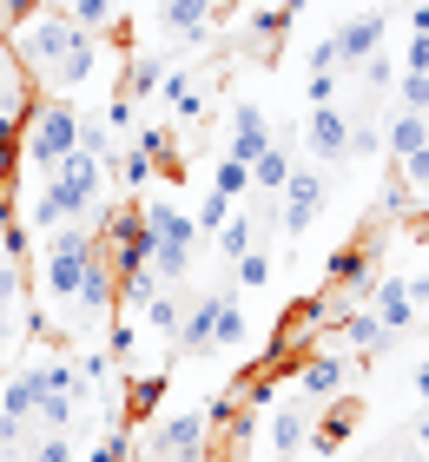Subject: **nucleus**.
<instances>
[{"label":"nucleus","instance_id":"1","mask_svg":"<svg viewBox=\"0 0 429 462\" xmlns=\"http://www.w3.org/2000/svg\"><path fill=\"white\" fill-rule=\"evenodd\" d=\"M7 40H14V60L47 87V99H73L79 87H93V79H113L99 33L79 27L67 7H47V0H40Z\"/></svg>","mask_w":429,"mask_h":462},{"label":"nucleus","instance_id":"2","mask_svg":"<svg viewBox=\"0 0 429 462\" xmlns=\"http://www.w3.org/2000/svg\"><path fill=\"white\" fill-rule=\"evenodd\" d=\"M199 238H205V231L191 225V212H179V205H165V199L145 205V264H153V278H159L165 291L191 278Z\"/></svg>","mask_w":429,"mask_h":462},{"label":"nucleus","instance_id":"3","mask_svg":"<svg viewBox=\"0 0 429 462\" xmlns=\"http://www.w3.org/2000/svg\"><path fill=\"white\" fill-rule=\"evenodd\" d=\"M86 145V119L73 113V99H33L27 125H20V159H27V172H47V165L73 159Z\"/></svg>","mask_w":429,"mask_h":462},{"label":"nucleus","instance_id":"4","mask_svg":"<svg viewBox=\"0 0 429 462\" xmlns=\"http://www.w3.org/2000/svg\"><path fill=\"white\" fill-rule=\"evenodd\" d=\"M251 337L245 310L231 291H199V298H185V324H179V350L185 356H211V350H238Z\"/></svg>","mask_w":429,"mask_h":462},{"label":"nucleus","instance_id":"5","mask_svg":"<svg viewBox=\"0 0 429 462\" xmlns=\"http://www.w3.org/2000/svg\"><path fill=\"white\" fill-rule=\"evenodd\" d=\"M311 423H317V403H311V396H284V403L265 410V423H257V430H265V449H271V456H297V449L311 443Z\"/></svg>","mask_w":429,"mask_h":462},{"label":"nucleus","instance_id":"6","mask_svg":"<svg viewBox=\"0 0 429 462\" xmlns=\"http://www.w3.org/2000/svg\"><path fill=\"white\" fill-rule=\"evenodd\" d=\"M324 199H331V185L317 179V165H297V172H291V185L277 192V218H284V231H291V238H304V231L317 225Z\"/></svg>","mask_w":429,"mask_h":462},{"label":"nucleus","instance_id":"7","mask_svg":"<svg viewBox=\"0 0 429 462\" xmlns=\"http://www.w3.org/2000/svg\"><path fill=\"white\" fill-rule=\"evenodd\" d=\"M383 33H390V20H383V7H363V14H343L331 40H337V60L343 67H363V60L383 53Z\"/></svg>","mask_w":429,"mask_h":462},{"label":"nucleus","instance_id":"8","mask_svg":"<svg viewBox=\"0 0 429 462\" xmlns=\"http://www.w3.org/2000/svg\"><path fill=\"white\" fill-rule=\"evenodd\" d=\"M304 152L317 165H343V159H350V119H343L337 106H311V119H304Z\"/></svg>","mask_w":429,"mask_h":462},{"label":"nucleus","instance_id":"9","mask_svg":"<svg viewBox=\"0 0 429 462\" xmlns=\"http://www.w3.org/2000/svg\"><path fill=\"white\" fill-rule=\"evenodd\" d=\"M357 423H363V403H357V396H331V403H317L311 449H317V456H337V449L357 436Z\"/></svg>","mask_w":429,"mask_h":462},{"label":"nucleus","instance_id":"10","mask_svg":"<svg viewBox=\"0 0 429 462\" xmlns=\"http://www.w3.org/2000/svg\"><path fill=\"white\" fill-rule=\"evenodd\" d=\"M343 376H350V370H343L337 350H311L304 364L291 370V390L311 396V403H331V396H343Z\"/></svg>","mask_w":429,"mask_h":462},{"label":"nucleus","instance_id":"11","mask_svg":"<svg viewBox=\"0 0 429 462\" xmlns=\"http://www.w3.org/2000/svg\"><path fill=\"white\" fill-rule=\"evenodd\" d=\"M363 304L377 310V324L390 330V337H403V330L416 324V291H410V278H377Z\"/></svg>","mask_w":429,"mask_h":462},{"label":"nucleus","instance_id":"12","mask_svg":"<svg viewBox=\"0 0 429 462\" xmlns=\"http://www.w3.org/2000/svg\"><path fill=\"white\" fill-rule=\"evenodd\" d=\"M284 33H291V0H271V7H257V14L245 20V53L271 60L277 47H284Z\"/></svg>","mask_w":429,"mask_h":462},{"label":"nucleus","instance_id":"13","mask_svg":"<svg viewBox=\"0 0 429 462\" xmlns=\"http://www.w3.org/2000/svg\"><path fill=\"white\" fill-rule=\"evenodd\" d=\"M337 337L350 344V350H363V356H383V350L396 344L390 330L377 324V310H370V304H350V310H337Z\"/></svg>","mask_w":429,"mask_h":462},{"label":"nucleus","instance_id":"14","mask_svg":"<svg viewBox=\"0 0 429 462\" xmlns=\"http://www.w3.org/2000/svg\"><path fill=\"white\" fill-rule=\"evenodd\" d=\"M271 139H277V133H271V113H265V106H251V99H245V106H238V113H231V145H225V152L251 165V159H257V152H265V145H271Z\"/></svg>","mask_w":429,"mask_h":462},{"label":"nucleus","instance_id":"15","mask_svg":"<svg viewBox=\"0 0 429 462\" xmlns=\"http://www.w3.org/2000/svg\"><path fill=\"white\" fill-rule=\"evenodd\" d=\"M291 172H297V165H291V145H265V152H257L251 159V192H265V199H277V192H284V185H291Z\"/></svg>","mask_w":429,"mask_h":462},{"label":"nucleus","instance_id":"16","mask_svg":"<svg viewBox=\"0 0 429 462\" xmlns=\"http://www.w3.org/2000/svg\"><path fill=\"white\" fill-rule=\"evenodd\" d=\"M383 145L403 159V152H416V145H429V119L423 113H396L390 119V133H383Z\"/></svg>","mask_w":429,"mask_h":462},{"label":"nucleus","instance_id":"17","mask_svg":"<svg viewBox=\"0 0 429 462\" xmlns=\"http://www.w3.org/2000/svg\"><path fill=\"white\" fill-rule=\"evenodd\" d=\"M211 192H219V199H231V205H238V199L251 192V165H245V159H231V152H225L219 165H211Z\"/></svg>","mask_w":429,"mask_h":462},{"label":"nucleus","instance_id":"18","mask_svg":"<svg viewBox=\"0 0 429 462\" xmlns=\"http://www.w3.org/2000/svg\"><path fill=\"white\" fill-rule=\"evenodd\" d=\"M271 271H277V264H271V251H265V245H251L245 258H238V284L265 291V284H271Z\"/></svg>","mask_w":429,"mask_h":462},{"label":"nucleus","instance_id":"19","mask_svg":"<svg viewBox=\"0 0 429 462\" xmlns=\"http://www.w3.org/2000/svg\"><path fill=\"white\" fill-rule=\"evenodd\" d=\"M396 93H403V113L429 119V73H396Z\"/></svg>","mask_w":429,"mask_h":462},{"label":"nucleus","instance_id":"20","mask_svg":"<svg viewBox=\"0 0 429 462\" xmlns=\"http://www.w3.org/2000/svg\"><path fill=\"white\" fill-rule=\"evenodd\" d=\"M416 192H410V185H403V179H390V185H383V192H377V218H396L403 212V205H410Z\"/></svg>","mask_w":429,"mask_h":462},{"label":"nucleus","instance_id":"21","mask_svg":"<svg viewBox=\"0 0 429 462\" xmlns=\"http://www.w3.org/2000/svg\"><path fill=\"white\" fill-rule=\"evenodd\" d=\"M410 33H416V40H429V0H416V14H410Z\"/></svg>","mask_w":429,"mask_h":462},{"label":"nucleus","instance_id":"22","mask_svg":"<svg viewBox=\"0 0 429 462\" xmlns=\"http://www.w3.org/2000/svg\"><path fill=\"white\" fill-rule=\"evenodd\" d=\"M410 443H416V462H429V416L416 423V436H410Z\"/></svg>","mask_w":429,"mask_h":462},{"label":"nucleus","instance_id":"23","mask_svg":"<svg viewBox=\"0 0 429 462\" xmlns=\"http://www.w3.org/2000/svg\"><path fill=\"white\" fill-rule=\"evenodd\" d=\"M410 383H416V390H423V403H429V356H423V364H416V370H410Z\"/></svg>","mask_w":429,"mask_h":462},{"label":"nucleus","instance_id":"24","mask_svg":"<svg viewBox=\"0 0 429 462\" xmlns=\"http://www.w3.org/2000/svg\"><path fill=\"white\" fill-rule=\"evenodd\" d=\"M377 462H416V449H390V456H377Z\"/></svg>","mask_w":429,"mask_h":462}]
</instances>
